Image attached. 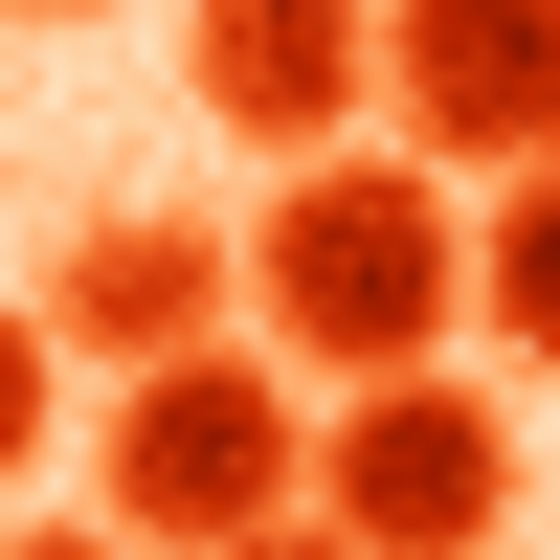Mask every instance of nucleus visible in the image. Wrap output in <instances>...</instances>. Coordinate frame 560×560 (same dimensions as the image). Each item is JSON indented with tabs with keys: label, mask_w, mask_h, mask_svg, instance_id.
Here are the masks:
<instances>
[{
	"label": "nucleus",
	"mask_w": 560,
	"mask_h": 560,
	"mask_svg": "<svg viewBox=\"0 0 560 560\" xmlns=\"http://www.w3.org/2000/svg\"><path fill=\"white\" fill-rule=\"evenodd\" d=\"M382 135L427 179L560 158V0H382Z\"/></svg>",
	"instance_id": "nucleus-4"
},
{
	"label": "nucleus",
	"mask_w": 560,
	"mask_h": 560,
	"mask_svg": "<svg viewBox=\"0 0 560 560\" xmlns=\"http://www.w3.org/2000/svg\"><path fill=\"white\" fill-rule=\"evenodd\" d=\"M224 292H247V247L224 224H179V202H113L68 269H45V359H179V337H224Z\"/></svg>",
	"instance_id": "nucleus-6"
},
{
	"label": "nucleus",
	"mask_w": 560,
	"mask_h": 560,
	"mask_svg": "<svg viewBox=\"0 0 560 560\" xmlns=\"http://www.w3.org/2000/svg\"><path fill=\"white\" fill-rule=\"evenodd\" d=\"M247 314L314 382L448 359V314H471V202H448L427 158H382V135H314V158L269 179V224H247Z\"/></svg>",
	"instance_id": "nucleus-1"
},
{
	"label": "nucleus",
	"mask_w": 560,
	"mask_h": 560,
	"mask_svg": "<svg viewBox=\"0 0 560 560\" xmlns=\"http://www.w3.org/2000/svg\"><path fill=\"white\" fill-rule=\"evenodd\" d=\"M224 560H337V538H314V516H247V538H224Z\"/></svg>",
	"instance_id": "nucleus-9"
},
{
	"label": "nucleus",
	"mask_w": 560,
	"mask_h": 560,
	"mask_svg": "<svg viewBox=\"0 0 560 560\" xmlns=\"http://www.w3.org/2000/svg\"><path fill=\"white\" fill-rule=\"evenodd\" d=\"M23 23H113V0H23Z\"/></svg>",
	"instance_id": "nucleus-11"
},
{
	"label": "nucleus",
	"mask_w": 560,
	"mask_h": 560,
	"mask_svg": "<svg viewBox=\"0 0 560 560\" xmlns=\"http://www.w3.org/2000/svg\"><path fill=\"white\" fill-rule=\"evenodd\" d=\"M202 113L247 158H314V135L382 113V0H202Z\"/></svg>",
	"instance_id": "nucleus-5"
},
{
	"label": "nucleus",
	"mask_w": 560,
	"mask_h": 560,
	"mask_svg": "<svg viewBox=\"0 0 560 560\" xmlns=\"http://www.w3.org/2000/svg\"><path fill=\"white\" fill-rule=\"evenodd\" d=\"M471 314L560 382V158H516V179H493V224H471Z\"/></svg>",
	"instance_id": "nucleus-7"
},
{
	"label": "nucleus",
	"mask_w": 560,
	"mask_h": 560,
	"mask_svg": "<svg viewBox=\"0 0 560 560\" xmlns=\"http://www.w3.org/2000/svg\"><path fill=\"white\" fill-rule=\"evenodd\" d=\"M292 471H314V404H292V359H247V337L135 359L113 427H90V493H113L135 560H224L247 516H292Z\"/></svg>",
	"instance_id": "nucleus-2"
},
{
	"label": "nucleus",
	"mask_w": 560,
	"mask_h": 560,
	"mask_svg": "<svg viewBox=\"0 0 560 560\" xmlns=\"http://www.w3.org/2000/svg\"><path fill=\"white\" fill-rule=\"evenodd\" d=\"M45 427H68V359H45V314H23V292H0V493H23V471H45Z\"/></svg>",
	"instance_id": "nucleus-8"
},
{
	"label": "nucleus",
	"mask_w": 560,
	"mask_h": 560,
	"mask_svg": "<svg viewBox=\"0 0 560 560\" xmlns=\"http://www.w3.org/2000/svg\"><path fill=\"white\" fill-rule=\"evenodd\" d=\"M292 516L337 560H493V538H516V427H493L448 359H382V382H337Z\"/></svg>",
	"instance_id": "nucleus-3"
},
{
	"label": "nucleus",
	"mask_w": 560,
	"mask_h": 560,
	"mask_svg": "<svg viewBox=\"0 0 560 560\" xmlns=\"http://www.w3.org/2000/svg\"><path fill=\"white\" fill-rule=\"evenodd\" d=\"M0 560H135V538H113V516H90V538H0Z\"/></svg>",
	"instance_id": "nucleus-10"
}]
</instances>
